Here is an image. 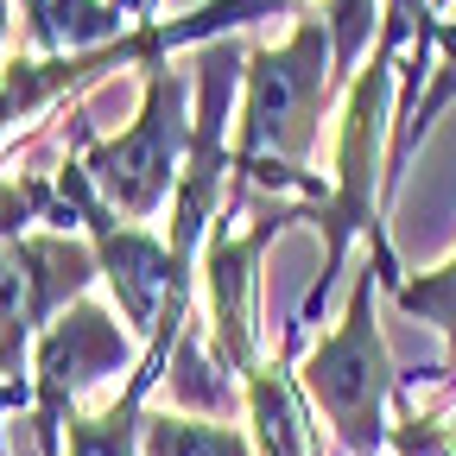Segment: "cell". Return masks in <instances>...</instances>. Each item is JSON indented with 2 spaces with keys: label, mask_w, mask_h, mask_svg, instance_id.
<instances>
[{
  "label": "cell",
  "mask_w": 456,
  "mask_h": 456,
  "mask_svg": "<svg viewBox=\"0 0 456 456\" xmlns=\"http://www.w3.org/2000/svg\"><path fill=\"white\" fill-rule=\"evenodd\" d=\"M336 45L323 13H298L285 45L248 51V77H241V121H235V171L266 191H311L323 203V184L305 171L317 134H323V108L336 83Z\"/></svg>",
  "instance_id": "6da1fadb"
},
{
  "label": "cell",
  "mask_w": 456,
  "mask_h": 456,
  "mask_svg": "<svg viewBox=\"0 0 456 456\" xmlns=\"http://www.w3.org/2000/svg\"><path fill=\"white\" fill-rule=\"evenodd\" d=\"M399 273H387L374 254L355 279L349 292V311H342V323L317 342V349L305 355V399L311 412L330 419L336 444L349 456H387L393 444V425H387V399L399 393V374H393V355H387V336L374 323V285H393Z\"/></svg>",
  "instance_id": "7a4b0ae2"
},
{
  "label": "cell",
  "mask_w": 456,
  "mask_h": 456,
  "mask_svg": "<svg viewBox=\"0 0 456 456\" xmlns=\"http://www.w3.org/2000/svg\"><path fill=\"white\" fill-rule=\"evenodd\" d=\"M140 70H146L140 121L121 140L89 146V159H83L95 197L127 222H152L165 197H178L184 159H191V140H197V121H184V77L171 70V45H159Z\"/></svg>",
  "instance_id": "3957f363"
},
{
  "label": "cell",
  "mask_w": 456,
  "mask_h": 456,
  "mask_svg": "<svg viewBox=\"0 0 456 456\" xmlns=\"http://www.w3.org/2000/svg\"><path fill=\"white\" fill-rule=\"evenodd\" d=\"M127 368V336L102 305H70L32 355V406H26V431L38 437L45 456H64V425L77 412V399Z\"/></svg>",
  "instance_id": "277c9868"
},
{
  "label": "cell",
  "mask_w": 456,
  "mask_h": 456,
  "mask_svg": "<svg viewBox=\"0 0 456 456\" xmlns=\"http://www.w3.org/2000/svg\"><path fill=\"white\" fill-rule=\"evenodd\" d=\"M171 342H178L171 330L146 342V362L127 374V387L114 393L102 412H70V444H64V456H146V450H140L146 393H152V380H159V368H165V355H171Z\"/></svg>",
  "instance_id": "5b68a950"
},
{
  "label": "cell",
  "mask_w": 456,
  "mask_h": 456,
  "mask_svg": "<svg viewBox=\"0 0 456 456\" xmlns=\"http://www.w3.org/2000/svg\"><path fill=\"white\" fill-rule=\"evenodd\" d=\"M140 450L146 456H260L241 425H222L184 406H152L140 425Z\"/></svg>",
  "instance_id": "8992f818"
},
{
  "label": "cell",
  "mask_w": 456,
  "mask_h": 456,
  "mask_svg": "<svg viewBox=\"0 0 456 456\" xmlns=\"http://www.w3.org/2000/svg\"><path fill=\"white\" fill-rule=\"evenodd\" d=\"M387 292H393V305L406 311V317L437 323L444 342H450V355H456V254L444 266H431V273H399Z\"/></svg>",
  "instance_id": "52a82bcc"
},
{
  "label": "cell",
  "mask_w": 456,
  "mask_h": 456,
  "mask_svg": "<svg viewBox=\"0 0 456 456\" xmlns=\"http://www.w3.org/2000/svg\"><path fill=\"white\" fill-rule=\"evenodd\" d=\"M0 412H7V406H0ZM0 444H7V437H0ZM0 456H7V450H0Z\"/></svg>",
  "instance_id": "ba28073f"
}]
</instances>
